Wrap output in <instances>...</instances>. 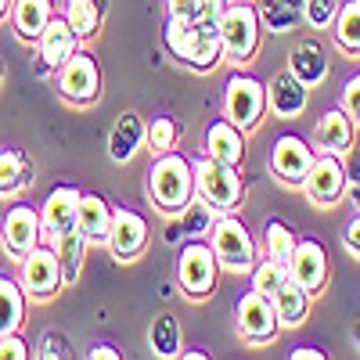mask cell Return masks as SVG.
I'll return each mask as SVG.
<instances>
[{"mask_svg": "<svg viewBox=\"0 0 360 360\" xmlns=\"http://www.w3.org/2000/svg\"><path fill=\"white\" fill-rule=\"evenodd\" d=\"M148 198L159 213L176 217L191 198H195V169L184 155L162 152L155 155L152 169H148Z\"/></svg>", "mask_w": 360, "mask_h": 360, "instance_id": "1", "label": "cell"}, {"mask_svg": "<svg viewBox=\"0 0 360 360\" xmlns=\"http://www.w3.org/2000/svg\"><path fill=\"white\" fill-rule=\"evenodd\" d=\"M259 8H252L249 0H234V4L224 8L220 22H217V33H220V47L224 58L234 65H245L256 58L259 51Z\"/></svg>", "mask_w": 360, "mask_h": 360, "instance_id": "2", "label": "cell"}, {"mask_svg": "<svg viewBox=\"0 0 360 360\" xmlns=\"http://www.w3.org/2000/svg\"><path fill=\"white\" fill-rule=\"evenodd\" d=\"M195 169V195L202 202H209L220 213H231V209L242 202L245 195V180H242V166H227V162H217V159H195L191 162Z\"/></svg>", "mask_w": 360, "mask_h": 360, "instance_id": "3", "label": "cell"}, {"mask_svg": "<svg viewBox=\"0 0 360 360\" xmlns=\"http://www.w3.org/2000/svg\"><path fill=\"white\" fill-rule=\"evenodd\" d=\"M18 285L25 292V299L33 303H51L62 292V263L51 242H40L37 249H29L18 259Z\"/></svg>", "mask_w": 360, "mask_h": 360, "instance_id": "4", "label": "cell"}, {"mask_svg": "<svg viewBox=\"0 0 360 360\" xmlns=\"http://www.w3.org/2000/svg\"><path fill=\"white\" fill-rule=\"evenodd\" d=\"M209 245H213V252H217V263L224 270H234V274H249V270L256 266V256H259L249 227L231 213H220L213 234H209Z\"/></svg>", "mask_w": 360, "mask_h": 360, "instance_id": "5", "label": "cell"}, {"mask_svg": "<svg viewBox=\"0 0 360 360\" xmlns=\"http://www.w3.org/2000/svg\"><path fill=\"white\" fill-rule=\"evenodd\" d=\"M217 274H220V263H217V252L209 242L202 238H188L180 245V256H176V281L191 299H205L209 292L217 288Z\"/></svg>", "mask_w": 360, "mask_h": 360, "instance_id": "6", "label": "cell"}, {"mask_svg": "<svg viewBox=\"0 0 360 360\" xmlns=\"http://www.w3.org/2000/svg\"><path fill=\"white\" fill-rule=\"evenodd\" d=\"M263 112H266V86L249 72H234L224 86V119H231L238 130H252L263 119Z\"/></svg>", "mask_w": 360, "mask_h": 360, "instance_id": "7", "label": "cell"}, {"mask_svg": "<svg viewBox=\"0 0 360 360\" xmlns=\"http://www.w3.org/2000/svg\"><path fill=\"white\" fill-rule=\"evenodd\" d=\"M58 90L69 105H94L101 98V69H98V58L76 51L62 69H54Z\"/></svg>", "mask_w": 360, "mask_h": 360, "instance_id": "8", "label": "cell"}, {"mask_svg": "<svg viewBox=\"0 0 360 360\" xmlns=\"http://www.w3.org/2000/svg\"><path fill=\"white\" fill-rule=\"evenodd\" d=\"M299 188L307 191V198L314 205H335L346 195V188H349L346 162L335 152L314 155V162H310V169H307V176H303V184H299Z\"/></svg>", "mask_w": 360, "mask_h": 360, "instance_id": "9", "label": "cell"}, {"mask_svg": "<svg viewBox=\"0 0 360 360\" xmlns=\"http://www.w3.org/2000/svg\"><path fill=\"white\" fill-rule=\"evenodd\" d=\"M238 332H242L252 346H263V342H274V335L281 332V321H278V310H274V299L263 295V292H245L238 299Z\"/></svg>", "mask_w": 360, "mask_h": 360, "instance_id": "10", "label": "cell"}, {"mask_svg": "<svg viewBox=\"0 0 360 360\" xmlns=\"http://www.w3.org/2000/svg\"><path fill=\"white\" fill-rule=\"evenodd\" d=\"M44 242V227H40V213L33 205H11L4 224H0V245H4V252L11 259H22L29 249H37Z\"/></svg>", "mask_w": 360, "mask_h": 360, "instance_id": "11", "label": "cell"}, {"mask_svg": "<svg viewBox=\"0 0 360 360\" xmlns=\"http://www.w3.org/2000/svg\"><path fill=\"white\" fill-rule=\"evenodd\" d=\"M112 256L119 263H130L144 252L148 245V220L141 213H134L130 205H115L112 209V224H108V242Z\"/></svg>", "mask_w": 360, "mask_h": 360, "instance_id": "12", "label": "cell"}, {"mask_svg": "<svg viewBox=\"0 0 360 360\" xmlns=\"http://www.w3.org/2000/svg\"><path fill=\"white\" fill-rule=\"evenodd\" d=\"M76 51H79V37L72 33V25L65 22V15H62V18H51V22H47V29L40 33V40H37L33 72L51 76L54 69H62Z\"/></svg>", "mask_w": 360, "mask_h": 360, "instance_id": "13", "label": "cell"}, {"mask_svg": "<svg viewBox=\"0 0 360 360\" xmlns=\"http://www.w3.org/2000/svg\"><path fill=\"white\" fill-rule=\"evenodd\" d=\"M285 263H288V278L299 281L310 295L324 288V281H328V249L321 242H314V238H299L292 256Z\"/></svg>", "mask_w": 360, "mask_h": 360, "instance_id": "14", "label": "cell"}, {"mask_svg": "<svg viewBox=\"0 0 360 360\" xmlns=\"http://www.w3.org/2000/svg\"><path fill=\"white\" fill-rule=\"evenodd\" d=\"M310 162H314V148L299 134H285L270 148V173L285 180V184H303Z\"/></svg>", "mask_w": 360, "mask_h": 360, "instance_id": "15", "label": "cell"}, {"mask_svg": "<svg viewBox=\"0 0 360 360\" xmlns=\"http://www.w3.org/2000/svg\"><path fill=\"white\" fill-rule=\"evenodd\" d=\"M79 188L76 184H58L44 205H40V227H44V242H54L65 231L76 227V209H79Z\"/></svg>", "mask_w": 360, "mask_h": 360, "instance_id": "16", "label": "cell"}, {"mask_svg": "<svg viewBox=\"0 0 360 360\" xmlns=\"http://www.w3.org/2000/svg\"><path fill=\"white\" fill-rule=\"evenodd\" d=\"M307 83L299 79L292 69H285V72H278L274 79L266 83V108L274 112V115H281V119H295V115H303V108H307V101H310V94H307Z\"/></svg>", "mask_w": 360, "mask_h": 360, "instance_id": "17", "label": "cell"}, {"mask_svg": "<svg viewBox=\"0 0 360 360\" xmlns=\"http://www.w3.org/2000/svg\"><path fill=\"white\" fill-rule=\"evenodd\" d=\"M108 224H112V205L98 191H83L79 209H76V231L86 238V245H105Z\"/></svg>", "mask_w": 360, "mask_h": 360, "instance_id": "18", "label": "cell"}, {"mask_svg": "<svg viewBox=\"0 0 360 360\" xmlns=\"http://www.w3.org/2000/svg\"><path fill=\"white\" fill-rule=\"evenodd\" d=\"M205 155L227 162V166H242L245 162V130H238L231 119H220V123H209L205 130Z\"/></svg>", "mask_w": 360, "mask_h": 360, "instance_id": "19", "label": "cell"}, {"mask_svg": "<svg viewBox=\"0 0 360 360\" xmlns=\"http://www.w3.org/2000/svg\"><path fill=\"white\" fill-rule=\"evenodd\" d=\"M353 119L342 108H328L314 123V148L317 152H349L353 148Z\"/></svg>", "mask_w": 360, "mask_h": 360, "instance_id": "20", "label": "cell"}, {"mask_svg": "<svg viewBox=\"0 0 360 360\" xmlns=\"http://www.w3.org/2000/svg\"><path fill=\"white\" fill-rule=\"evenodd\" d=\"M51 18H54L51 0H11V25L22 44H37Z\"/></svg>", "mask_w": 360, "mask_h": 360, "instance_id": "21", "label": "cell"}, {"mask_svg": "<svg viewBox=\"0 0 360 360\" xmlns=\"http://www.w3.org/2000/svg\"><path fill=\"white\" fill-rule=\"evenodd\" d=\"M144 134H148L144 119L137 112H123L115 119L112 134H108V159L112 162H130L137 155V148L144 144Z\"/></svg>", "mask_w": 360, "mask_h": 360, "instance_id": "22", "label": "cell"}, {"mask_svg": "<svg viewBox=\"0 0 360 360\" xmlns=\"http://www.w3.org/2000/svg\"><path fill=\"white\" fill-rule=\"evenodd\" d=\"M37 166L18 148H0V198H15L29 188Z\"/></svg>", "mask_w": 360, "mask_h": 360, "instance_id": "23", "label": "cell"}, {"mask_svg": "<svg viewBox=\"0 0 360 360\" xmlns=\"http://www.w3.org/2000/svg\"><path fill=\"white\" fill-rule=\"evenodd\" d=\"M288 69L307 86H314V83H321L328 76V54H324V47L317 40H299L288 51Z\"/></svg>", "mask_w": 360, "mask_h": 360, "instance_id": "24", "label": "cell"}, {"mask_svg": "<svg viewBox=\"0 0 360 360\" xmlns=\"http://www.w3.org/2000/svg\"><path fill=\"white\" fill-rule=\"evenodd\" d=\"M54 252H58V263H62V285H76L79 274H83V259H86V238L72 227L65 231L62 238H54Z\"/></svg>", "mask_w": 360, "mask_h": 360, "instance_id": "25", "label": "cell"}, {"mask_svg": "<svg viewBox=\"0 0 360 360\" xmlns=\"http://www.w3.org/2000/svg\"><path fill=\"white\" fill-rule=\"evenodd\" d=\"M274 310H278V321H281V328H295L299 321L307 317V310H310V292L299 285V281H285L274 295Z\"/></svg>", "mask_w": 360, "mask_h": 360, "instance_id": "26", "label": "cell"}, {"mask_svg": "<svg viewBox=\"0 0 360 360\" xmlns=\"http://www.w3.org/2000/svg\"><path fill=\"white\" fill-rule=\"evenodd\" d=\"M25 324V292L18 281L0 278V335L22 332Z\"/></svg>", "mask_w": 360, "mask_h": 360, "instance_id": "27", "label": "cell"}, {"mask_svg": "<svg viewBox=\"0 0 360 360\" xmlns=\"http://www.w3.org/2000/svg\"><path fill=\"white\" fill-rule=\"evenodd\" d=\"M220 58H224V47H220L217 25L198 22V37H195V47H191V54H188V65H191L195 72H213Z\"/></svg>", "mask_w": 360, "mask_h": 360, "instance_id": "28", "label": "cell"}, {"mask_svg": "<svg viewBox=\"0 0 360 360\" xmlns=\"http://www.w3.org/2000/svg\"><path fill=\"white\" fill-rule=\"evenodd\" d=\"M176 220H180V231H184V238H209V234H213V227H217V220H220V209H213L209 202H202V198L195 195V198L176 213Z\"/></svg>", "mask_w": 360, "mask_h": 360, "instance_id": "29", "label": "cell"}, {"mask_svg": "<svg viewBox=\"0 0 360 360\" xmlns=\"http://www.w3.org/2000/svg\"><path fill=\"white\" fill-rule=\"evenodd\" d=\"M332 33L346 54H360V0H342L332 22Z\"/></svg>", "mask_w": 360, "mask_h": 360, "instance_id": "30", "label": "cell"}, {"mask_svg": "<svg viewBox=\"0 0 360 360\" xmlns=\"http://www.w3.org/2000/svg\"><path fill=\"white\" fill-rule=\"evenodd\" d=\"M148 342H152L155 356H180V342H184V332H180V321L173 314H159L148 328Z\"/></svg>", "mask_w": 360, "mask_h": 360, "instance_id": "31", "label": "cell"}, {"mask_svg": "<svg viewBox=\"0 0 360 360\" xmlns=\"http://www.w3.org/2000/svg\"><path fill=\"white\" fill-rule=\"evenodd\" d=\"M162 37H166L169 54L180 58V62H188V54H191V47H195V37H198V22H191L188 15H169Z\"/></svg>", "mask_w": 360, "mask_h": 360, "instance_id": "32", "label": "cell"}, {"mask_svg": "<svg viewBox=\"0 0 360 360\" xmlns=\"http://www.w3.org/2000/svg\"><path fill=\"white\" fill-rule=\"evenodd\" d=\"M65 22L79 40H90L101 29V4L98 0H65Z\"/></svg>", "mask_w": 360, "mask_h": 360, "instance_id": "33", "label": "cell"}, {"mask_svg": "<svg viewBox=\"0 0 360 360\" xmlns=\"http://www.w3.org/2000/svg\"><path fill=\"white\" fill-rule=\"evenodd\" d=\"M299 18H303V8L288 4V0H263L259 4V22L270 33H288L299 25Z\"/></svg>", "mask_w": 360, "mask_h": 360, "instance_id": "34", "label": "cell"}, {"mask_svg": "<svg viewBox=\"0 0 360 360\" xmlns=\"http://www.w3.org/2000/svg\"><path fill=\"white\" fill-rule=\"evenodd\" d=\"M249 274H252V288H256V292H263V295H274V292L288 281V263L263 256V259L249 270Z\"/></svg>", "mask_w": 360, "mask_h": 360, "instance_id": "35", "label": "cell"}, {"mask_svg": "<svg viewBox=\"0 0 360 360\" xmlns=\"http://www.w3.org/2000/svg\"><path fill=\"white\" fill-rule=\"evenodd\" d=\"M176 137H180V123H176L173 115H155L152 123H148V134H144L148 148H152L155 155L173 152V148H176Z\"/></svg>", "mask_w": 360, "mask_h": 360, "instance_id": "36", "label": "cell"}, {"mask_svg": "<svg viewBox=\"0 0 360 360\" xmlns=\"http://www.w3.org/2000/svg\"><path fill=\"white\" fill-rule=\"evenodd\" d=\"M263 238H266V256L270 259H288L292 256V249H295V231L285 224V220H266V231H263Z\"/></svg>", "mask_w": 360, "mask_h": 360, "instance_id": "37", "label": "cell"}, {"mask_svg": "<svg viewBox=\"0 0 360 360\" xmlns=\"http://www.w3.org/2000/svg\"><path fill=\"white\" fill-rule=\"evenodd\" d=\"M339 4H342V0H303V22L310 29H328L335 22Z\"/></svg>", "mask_w": 360, "mask_h": 360, "instance_id": "38", "label": "cell"}, {"mask_svg": "<svg viewBox=\"0 0 360 360\" xmlns=\"http://www.w3.org/2000/svg\"><path fill=\"white\" fill-rule=\"evenodd\" d=\"M339 98H342V105H339V108L353 119V123H360V72H356V76H349V79L342 83V94H339Z\"/></svg>", "mask_w": 360, "mask_h": 360, "instance_id": "39", "label": "cell"}, {"mask_svg": "<svg viewBox=\"0 0 360 360\" xmlns=\"http://www.w3.org/2000/svg\"><path fill=\"white\" fill-rule=\"evenodd\" d=\"M25 356H33V353H29V346L18 332L0 335V360H25Z\"/></svg>", "mask_w": 360, "mask_h": 360, "instance_id": "40", "label": "cell"}, {"mask_svg": "<svg viewBox=\"0 0 360 360\" xmlns=\"http://www.w3.org/2000/svg\"><path fill=\"white\" fill-rule=\"evenodd\" d=\"M227 8V0H195V22H209V25H217L220 15Z\"/></svg>", "mask_w": 360, "mask_h": 360, "instance_id": "41", "label": "cell"}, {"mask_svg": "<svg viewBox=\"0 0 360 360\" xmlns=\"http://www.w3.org/2000/svg\"><path fill=\"white\" fill-rule=\"evenodd\" d=\"M342 242H346V249L360 259V213L346 224V231H342Z\"/></svg>", "mask_w": 360, "mask_h": 360, "instance_id": "42", "label": "cell"}, {"mask_svg": "<svg viewBox=\"0 0 360 360\" xmlns=\"http://www.w3.org/2000/svg\"><path fill=\"white\" fill-rule=\"evenodd\" d=\"M54 349H62V353L69 356V342H65L62 335H47V339H44V349H40V356H58Z\"/></svg>", "mask_w": 360, "mask_h": 360, "instance_id": "43", "label": "cell"}, {"mask_svg": "<svg viewBox=\"0 0 360 360\" xmlns=\"http://www.w3.org/2000/svg\"><path fill=\"white\" fill-rule=\"evenodd\" d=\"M86 356H90V360H119V349H115L112 342H98V346H90Z\"/></svg>", "mask_w": 360, "mask_h": 360, "instance_id": "44", "label": "cell"}, {"mask_svg": "<svg viewBox=\"0 0 360 360\" xmlns=\"http://www.w3.org/2000/svg\"><path fill=\"white\" fill-rule=\"evenodd\" d=\"M346 180H349V184H356V180H360V148H353L349 159H346Z\"/></svg>", "mask_w": 360, "mask_h": 360, "instance_id": "45", "label": "cell"}, {"mask_svg": "<svg viewBox=\"0 0 360 360\" xmlns=\"http://www.w3.org/2000/svg\"><path fill=\"white\" fill-rule=\"evenodd\" d=\"M328 353L324 349H314V346H299V349H292V360H324Z\"/></svg>", "mask_w": 360, "mask_h": 360, "instance_id": "46", "label": "cell"}, {"mask_svg": "<svg viewBox=\"0 0 360 360\" xmlns=\"http://www.w3.org/2000/svg\"><path fill=\"white\" fill-rule=\"evenodd\" d=\"M166 242H169V245H176V242H184V231H180V220H173V224L166 227Z\"/></svg>", "mask_w": 360, "mask_h": 360, "instance_id": "47", "label": "cell"}, {"mask_svg": "<svg viewBox=\"0 0 360 360\" xmlns=\"http://www.w3.org/2000/svg\"><path fill=\"white\" fill-rule=\"evenodd\" d=\"M346 195H349L353 209H356V213H360V180H356V184H349V188H346Z\"/></svg>", "mask_w": 360, "mask_h": 360, "instance_id": "48", "label": "cell"}, {"mask_svg": "<svg viewBox=\"0 0 360 360\" xmlns=\"http://www.w3.org/2000/svg\"><path fill=\"white\" fill-rule=\"evenodd\" d=\"M180 356H188V360H205L209 353H205V349H191V353H180Z\"/></svg>", "mask_w": 360, "mask_h": 360, "instance_id": "49", "label": "cell"}, {"mask_svg": "<svg viewBox=\"0 0 360 360\" xmlns=\"http://www.w3.org/2000/svg\"><path fill=\"white\" fill-rule=\"evenodd\" d=\"M8 83V65H4V58H0V86Z\"/></svg>", "mask_w": 360, "mask_h": 360, "instance_id": "50", "label": "cell"}, {"mask_svg": "<svg viewBox=\"0 0 360 360\" xmlns=\"http://www.w3.org/2000/svg\"><path fill=\"white\" fill-rule=\"evenodd\" d=\"M8 11H11V0H0V18H4Z\"/></svg>", "mask_w": 360, "mask_h": 360, "instance_id": "51", "label": "cell"}, {"mask_svg": "<svg viewBox=\"0 0 360 360\" xmlns=\"http://www.w3.org/2000/svg\"><path fill=\"white\" fill-rule=\"evenodd\" d=\"M227 4H234V0H227Z\"/></svg>", "mask_w": 360, "mask_h": 360, "instance_id": "52", "label": "cell"}]
</instances>
